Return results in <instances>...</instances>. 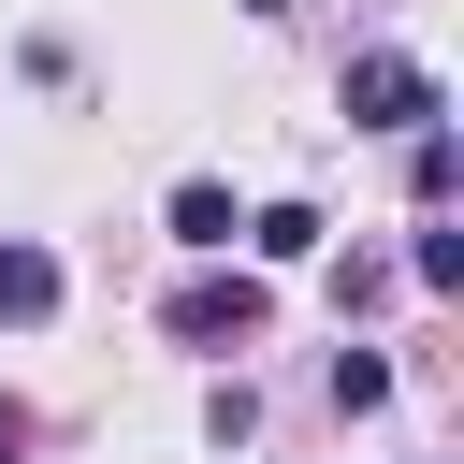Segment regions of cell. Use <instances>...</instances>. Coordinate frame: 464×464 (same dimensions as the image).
Instances as JSON below:
<instances>
[{"label":"cell","mask_w":464,"mask_h":464,"mask_svg":"<svg viewBox=\"0 0 464 464\" xmlns=\"http://www.w3.org/2000/svg\"><path fill=\"white\" fill-rule=\"evenodd\" d=\"M232 232H246V218H232V188H218V174H188V188H174V246H232Z\"/></svg>","instance_id":"3957f363"},{"label":"cell","mask_w":464,"mask_h":464,"mask_svg":"<svg viewBox=\"0 0 464 464\" xmlns=\"http://www.w3.org/2000/svg\"><path fill=\"white\" fill-rule=\"evenodd\" d=\"M406 188H420V218H450V188H464V145H450V130H420V145H406Z\"/></svg>","instance_id":"277c9868"},{"label":"cell","mask_w":464,"mask_h":464,"mask_svg":"<svg viewBox=\"0 0 464 464\" xmlns=\"http://www.w3.org/2000/svg\"><path fill=\"white\" fill-rule=\"evenodd\" d=\"M334 406H392V362L377 348H334Z\"/></svg>","instance_id":"52a82bcc"},{"label":"cell","mask_w":464,"mask_h":464,"mask_svg":"<svg viewBox=\"0 0 464 464\" xmlns=\"http://www.w3.org/2000/svg\"><path fill=\"white\" fill-rule=\"evenodd\" d=\"M58 304V261L44 246H0V319H44Z\"/></svg>","instance_id":"5b68a950"},{"label":"cell","mask_w":464,"mask_h":464,"mask_svg":"<svg viewBox=\"0 0 464 464\" xmlns=\"http://www.w3.org/2000/svg\"><path fill=\"white\" fill-rule=\"evenodd\" d=\"M348 130H435V72H420L406 44L348 58Z\"/></svg>","instance_id":"6da1fadb"},{"label":"cell","mask_w":464,"mask_h":464,"mask_svg":"<svg viewBox=\"0 0 464 464\" xmlns=\"http://www.w3.org/2000/svg\"><path fill=\"white\" fill-rule=\"evenodd\" d=\"M246 246H261V261H304V246H319V203H261Z\"/></svg>","instance_id":"8992f818"},{"label":"cell","mask_w":464,"mask_h":464,"mask_svg":"<svg viewBox=\"0 0 464 464\" xmlns=\"http://www.w3.org/2000/svg\"><path fill=\"white\" fill-rule=\"evenodd\" d=\"M246 420H261V392H246V377H218V392H203V435H218V450H246Z\"/></svg>","instance_id":"ba28073f"},{"label":"cell","mask_w":464,"mask_h":464,"mask_svg":"<svg viewBox=\"0 0 464 464\" xmlns=\"http://www.w3.org/2000/svg\"><path fill=\"white\" fill-rule=\"evenodd\" d=\"M14 450H29V406H14V392H0V464H14Z\"/></svg>","instance_id":"9c48e42d"},{"label":"cell","mask_w":464,"mask_h":464,"mask_svg":"<svg viewBox=\"0 0 464 464\" xmlns=\"http://www.w3.org/2000/svg\"><path fill=\"white\" fill-rule=\"evenodd\" d=\"M160 319H174L188 348H246V334H261V290H246V276H188Z\"/></svg>","instance_id":"7a4b0ae2"}]
</instances>
